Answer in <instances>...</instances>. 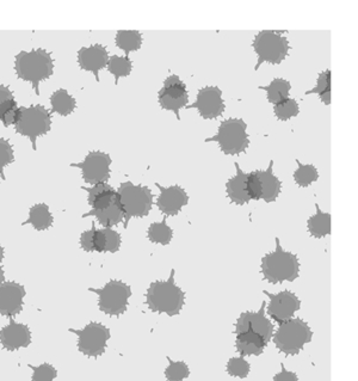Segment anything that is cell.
<instances>
[{
    "label": "cell",
    "instance_id": "cell-1",
    "mask_svg": "<svg viewBox=\"0 0 358 381\" xmlns=\"http://www.w3.org/2000/svg\"><path fill=\"white\" fill-rule=\"evenodd\" d=\"M175 269L166 281L150 283L146 293V304L152 312L165 313L168 317L178 315L185 304V292L175 283Z\"/></svg>",
    "mask_w": 358,
    "mask_h": 381
},
{
    "label": "cell",
    "instance_id": "cell-2",
    "mask_svg": "<svg viewBox=\"0 0 358 381\" xmlns=\"http://www.w3.org/2000/svg\"><path fill=\"white\" fill-rule=\"evenodd\" d=\"M260 270L263 279L271 285L294 283L300 275V262L295 253L283 250L280 239L276 238V249L262 258Z\"/></svg>",
    "mask_w": 358,
    "mask_h": 381
},
{
    "label": "cell",
    "instance_id": "cell-3",
    "mask_svg": "<svg viewBox=\"0 0 358 381\" xmlns=\"http://www.w3.org/2000/svg\"><path fill=\"white\" fill-rule=\"evenodd\" d=\"M15 70L17 77L29 81L36 95H40V83L51 77L54 64L51 54L44 49L21 51L16 56Z\"/></svg>",
    "mask_w": 358,
    "mask_h": 381
},
{
    "label": "cell",
    "instance_id": "cell-4",
    "mask_svg": "<svg viewBox=\"0 0 358 381\" xmlns=\"http://www.w3.org/2000/svg\"><path fill=\"white\" fill-rule=\"evenodd\" d=\"M312 337L313 331L304 319L292 318L280 324L272 341L280 352L287 356H295L312 341Z\"/></svg>",
    "mask_w": 358,
    "mask_h": 381
},
{
    "label": "cell",
    "instance_id": "cell-5",
    "mask_svg": "<svg viewBox=\"0 0 358 381\" xmlns=\"http://www.w3.org/2000/svg\"><path fill=\"white\" fill-rule=\"evenodd\" d=\"M205 141L218 143L221 152L227 156L245 153L250 146L247 125L242 118H228L221 122L215 136Z\"/></svg>",
    "mask_w": 358,
    "mask_h": 381
},
{
    "label": "cell",
    "instance_id": "cell-6",
    "mask_svg": "<svg viewBox=\"0 0 358 381\" xmlns=\"http://www.w3.org/2000/svg\"><path fill=\"white\" fill-rule=\"evenodd\" d=\"M117 194L125 215V228H128L129 221L133 218H143L150 214L153 205V194L150 188L123 182Z\"/></svg>",
    "mask_w": 358,
    "mask_h": 381
},
{
    "label": "cell",
    "instance_id": "cell-7",
    "mask_svg": "<svg viewBox=\"0 0 358 381\" xmlns=\"http://www.w3.org/2000/svg\"><path fill=\"white\" fill-rule=\"evenodd\" d=\"M285 31L263 30L257 34L253 40L252 47L258 56L255 70H260V65L269 63L271 65H280L288 56L289 41L283 36Z\"/></svg>",
    "mask_w": 358,
    "mask_h": 381
},
{
    "label": "cell",
    "instance_id": "cell-8",
    "mask_svg": "<svg viewBox=\"0 0 358 381\" xmlns=\"http://www.w3.org/2000/svg\"><path fill=\"white\" fill-rule=\"evenodd\" d=\"M15 126L16 132L29 138L33 150L36 151L37 138L46 136L51 131V114L42 106L19 108V118Z\"/></svg>",
    "mask_w": 358,
    "mask_h": 381
},
{
    "label": "cell",
    "instance_id": "cell-9",
    "mask_svg": "<svg viewBox=\"0 0 358 381\" xmlns=\"http://www.w3.org/2000/svg\"><path fill=\"white\" fill-rule=\"evenodd\" d=\"M90 292L98 295L99 310L108 315L118 317L128 308L129 298L132 297V288L127 283L111 280L103 288H90Z\"/></svg>",
    "mask_w": 358,
    "mask_h": 381
},
{
    "label": "cell",
    "instance_id": "cell-10",
    "mask_svg": "<svg viewBox=\"0 0 358 381\" xmlns=\"http://www.w3.org/2000/svg\"><path fill=\"white\" fill-rule=\"evenodd\" d=\"M78 336V349L88 357L103 355L109 341L110 330L101 322H90L83 330L71 329Z\"/></svg>",
    "mask_w": 358,
    "mask_h": 381
},
{
    "label": "cell",
    "instance_id": "cell-11",
    "mask_svg": "<svg viewBox=\"0 0 358 381\" xmlns=\"http://www.w3.org/2000/svg\"><path fill=\"white\" fill-rule=\"evenodd\" d=\"M158 99L163 109L175 113V118L180 121L179 111L189 103L187 85L180 81L178 76L172 74L164 81V86L158 93Z\"/></svg>",
    "mask_w": 358,
    "mask_h": 381
},
{
    "label": "cell",
    "instance_id": "cell-12",
    "mask_svg": "<svg viewBox=\"0 0 358 381\" xmlns=\"http://www.w3.org/2000/svg\"><path fill=\"white\" fill-rule=\"evenodd\" d=\"M110 166H111V158L109 154L103 153L99 151L90 152L81 163L71 164V166L81 169L85 182L92 186L106 183L109 181Z\"/></svg>",
    "mask_w": 358,
    "mask_h": 381
},
{
    "label": "cell",
    "instance_id": "cell-13",
    "mask_svg": "<svg viewBox=\"0 0 358 381\" xmlns=\"http://www.w3.org/2000/svg\"><path fill=\"white\" fill-rule=\"evenodd\" d=\"M187 109H196L205 120H214L223 114L226 104L223 98V91L218 86H205L198 90V98L194 104L185 106Z\"/></svg>",
    "mask_w": 358,
    "mask_h": 381
},
{
    "label": "cell",
    "instance_id": "cell-14",
    "mask_svg": "<svg viewBox=\"0 0 358 381\" xmlns=\"http://www.w3.org/2000/svg\"><path fill=\"white\" fill-rule=\"evenodd\" d=\"M265 306H267V303L264 301L260 311L244 312L239 315L237 324H235V331H234L235 335L245 332L247 330L252 331L255 334L260 335V337L269 345L274 336L275 329L270 319L265 317Z\"/></svg>",
    "mask_w": 358,
    "mask_h": 381
},
{
    "label": "cell",
    "instance_id": "cell-15",
    "mask_svg": "<svg viewBox=\"0 0 358 381\" xmlns=\"http://www.w3.org/2000/svg\"><path fill=\"white\" fill-rule=\"evenodd\" d=\"M264 294L270 300L267 306V313L278 324L292 319L296 312L300 310V299L290 290H283L278 294L269 293L267 290H264Z\"/></svg>",
    "mask_w": 358,
    "mask_h": 381
},
{
    "label": "cell",
    "instance_id": "cell-16",
    "mask_svg": "<svg viewBox=\"0 0 358 381\" xmlns=\"http://www.w3.org/2000/svg\"><path fill=\"white\" fill-rule=\"evenodd\" d=\"M160 195L157 200L158 208L166 216L178 215L183 207L189 202V195L183 188L179 186H171V187H161L160 184L155 183Z\"/></svg>",
    "mask_w": 358,
    "mask_h": 381
},
{
    "label": "cell",
    "instance_id": "cell-17",
    "mask_svg": "<svg viewBox=\"0 0 358 381\" xmlns=\"http://www.w3.org/2000/svg\"><path fill=\"white\" fill-rule=\"evenodd\" d=\"M109 58V53L102 44L83 47L78 51V64L81 70L92 72L97 81H99V71L106 68Z\"/></svg>",
    "mask_w": 358,
    "mask_h": 381
},
{
    "label": "cell",
    "instance_id": "cell-18",
    "mask_svg": "<svg viewBox=\"0 0 358 381\" xmlns=\"http://www.w3.org/2000/svg\"><path fill=\"white\" fill-rule=\"evenodd\" d=\"M26 290L22 285L5 283L0 286V315L15 317L22 311Z\"/></svg>",
    "mask_w": 358,
    "mask_h": 381
},
{
    "label": "cell",
    "instance_id": "cell-19",
    "mask_svg": "<svg viewBox=\"0 0 358 381\" xmlns=\"http://www.w3.org/2000/svg\"><path fill=\"white\" fill-rule=\"evenodd\" d=\"M31 342V334L29 327L24 324L12 320L9 325L0 331V343L8 350H19L26 348Z\"/></svg>",
    "mask_w": 358,
    "mask_h": 381
},
{
    "label": "cell",
    "instance_id": "cell-20",
    "mask_svg": "<svg viewBox=\"0 0 358 381\" xmlns=\"http://www.w3.org/2000/svg\"><path fill=\"white\" fill-rule=\"evenodd\" d=\"M234 166L237 169V173L226 183L227 196L232 203H235L237 205H247L251 201V198L247 194V189H246L247 173L242 171L237 163H234Z\"/></svg>",
    "mask_w": 358,
    "mask_h": 381
},
{
    "label": "cell",
    "instance_id": "cell-21",
    "mask_svg": "<svg viewBox=\"0 0 358 381\" xmlns=\"http://www.w3.org/2000/svg\"><path fill=\"white\" fill-rule=\"evenodd\" d=\"M88 216H95L99 224L102 225L104 228H111L122 223L125 219V215L120 205L118 194L115 201L111 202L109 205H106L104 208L91 209L90 212L84 214L83 218H88Z\"/></svg>",
    "mask_w": 358,
    "mask_h": 381
},
{
    "label": "cell",
    "instance_id": "cell-22",
    "mask_svg": "<svg viewBox=\"0 0 358 381\" xmlns=\"http://www.w3.org/2000/svg\"><path fill=\"white\" fill-rule=\"evenodd\" d=\"M267 345V342L264 341L260 335L250 330L237 334L235 338V348L242 357L262 355Z\"/></svg>",
    "mask_w": 358,
    "mask_h": 381
},
{
    "label": "cell",
    "instance_id": "cell-23",
    "mask_svg": "<svg viewBox=\"0 0 358 381\" xmlns=\"http://www.w3.org/2000/svg\"><path fill=\"white\" fill-rule=\"evenodd\" d=\"M272 166H274V161H270V166L265 171L257 170L260 183H262V200L267 203L276 201L281 194L282 182L278 180V177L275 176Z\"/></svg>",
    "mask_w": 358,
    "mask_h": 381
},
{
    "label": "cell",
    "instance_id": "cell-24",
    "mask_svg": "<svg viewBox=\"0 0 358 381\" xmlns=\"http://www.w3.org/2000/svg\"><path fill=\"white\" fill-rule=\"evenodd\" d=\"M83 189L88 191V205L92 209L104 208L117 198V191L108 183L96 184L93 187Z\"/></svg>",
    "mask_w": 358,
    "mask_h": 381
},
{
    "label": "cell",
    "instance_id": "cell-25",
    "mask_svg": "<svg viewBox=\"0 0 358 381\" xmlns=\"http://www.w3.org/2000/svg\"><path fill=\"white\" fill-rule=\"evenodd\" d=\"M315 208L317 213L307 220L308 232L313 238H324L331 235V214L322 212L318 203Z\"/></svg>",
    "mask_w": 358,
    "mask_h": 381
},
{
    "label": "cell",
    "instance_id": "cell-26",
    "mask_svg": "<svg viewBox=\"0 0 358 381\" xmlns=\"http://www.w3.org/2000/svg\"><path fill=\"white\" fill-rule=\"evenodd\" d=\"M23 225H31L37 231L48 230L53 225V215L49 207L44 203H39L30 208L29 218Z\"/></svg>",
    "mask_w": 358,
    "mask_h": 381
},
{
    "label": "cell",
    "instance_id": "cell-27",
    "mask_svg": "<svg viewBox=\"0 0 358 381\" xmlns=\"http://www.w3.org/2000/svg\"><path fill=\"white\" fill-rule=\"evenodd\" d=\"M258 88L267 92V101L271 104L276 106L278 103L283 102L285 99L289 98V93L292 90V84H290V81H285L283 78H275L270 84L260 86Z\"/></svg>",
    "mask_w": 358,
    "mask_h": 381
},
{
    "label": "cell",
    "instance_id": "cell-28",
    "mask_svg": "<svg viewBox=\"0 0 358 381\" xmlns=\"http://www.w3.org/2000/svg\"><path fill=\"white\" fill-rule=\"evenodd\" d=\"M51 104L53 113H56L61 116H68L77 108L76 99L63 88H60L51 95Z\"/></svg>",
    "mask_w": 358,
    "mask_h": 381
},
{
    "label": "cell",
    "instance_id": "cell-29",
    "mask_svg": "<svg viewBox=\"0 0 358 381\" xmlns=\"http://www.w3.org/2000/svg\"><path fill=\"white\" fill-rule=\"evenodd\" d=\"M117 47L125 51L128 58L132 51H139L143 46V35L136 30H121L115 37Z\"/></svg>",
    "mask_w": 358,
    "mask_h": 381
},
{
    "label": "cell",
    "instance_id": "cell-30",
    "mask_svg": "<svg viewBox=\"0 0 358 381\" xmlns=\"http://www.w3.org/2000/svg\"><path fill=\"white\" fill-rule=\"evenodd\" d=\"M147 237L150 242L160 245H168L173 238L172 228L166 224V218L161 223H153L147 232Z\"/></svg>",
    "mask_w": 358,
    "mask_h": 381
},
{
    "label": "cell",
    "instance_id": "cell-31",
    "mask_svg": "<svg viewBox=\"0 0 358 381\" xmlns=\"http://www.w3.org/2000/svg\"><path fill=\"white\" fill-rule=\"evenodd\" d=\"M296 164L297 170L294 173V181L299 187L307 188L318 181L319 173L314 166L302 164L299 159H296Z\"/></svg>",
    "mask_w": 358,
    "mask_h": 381
},
{
    "label": "cell",
    "instance_id": "cell-32",
    "mask_svg": "<svg viewBox=\"0 0 358 381\" xmlns=\"http://www.w3.org/2000/svg\"><path fill=\"white\" fill-rule=\"evenodd\" d=\"M305 95H318L325 106L331 104V71L326 70L318 76L314 88L305 92Z\"/></svg>",
    "mask_w": 358,
    "mask_h": 381
},
{
    "label": "cell",
    "instance_id": "cell-33",
    "mask_svg": "<svg viewBox=\"0 0 358 381\" xmlns=\"http://www.w3.org/2000/svg\"><path fill=\"white\" fill-rule=\"evenodd\" d=\"M108 71L115 77V84H118L120 78L128 77L132 73L133 63L127 56H110L108 61Z\"/></svg>",
    "mask_w": 358,
    "mask_h": 381
},
{
    "label": "cell",
    "instance_id": "cell-34",
    "mask_svg": "<svg viewBox=\"0 0 358 381\" xmlns=\"http://www.w3.org/2000/svg\"><path fill=\"white\" fill-rule=\"evenodd\" d=\"M274 113L280 121H289L300 114V106L295 99L287 98L274 106Z\"/></svg>",
    "mask_w": 358,
    "mask_h": 381
},
{
    "label": "cell",
    "instance_id": "cell-35",
    "mask_svg": "<svg viewBox=\"0 0 358 381\" xmlns=\"http://www.w3.org/2000/svg\"><path fill=\"white\" fill-rule=\"evenodd\" d=\"M168 367L165 370V377L168 381H183L190 375V368L184 361H173L171 357H166Z\"/></svg>",
    "mask_w": 358,
    "mask_h": 381
},
{
    "label": "cell",
    "instance_id": "cell-36",
    "mask_svg": "<svg viewBox=\"0 0 358 381\" xmlns=\"http://www.w3.org/2000/svg\"><path fill=\"white\" fill-rule=\"evenodd\" d=\"M226 370L227 373L230 374V377L245 379V377H249L251 366L244 357L239 356V357H232V359L228 360Z\"/></svg>",
    "mask_w": 358,
    "mask_h": 381
},
{
    "label": "cell",
    "instance_id": "cell-37",
    "mask_svg": "<svg viewBox=\"0 0 358 381\" xmlns=\"http://www.w3.org/2000/svg\"><path fill=\"white\" fill-rule=\"evenodd\" d=\"M19 114V108L15 99H9L0 106V121L4 123L5 127L16 125Z\"/></svg>",
    "mask_w": 358,
    "mask_h": 381
},
{
    "label": "cell",
    "instance_id": "cell-38",
    "mask_svg": "<svg viewBox=\"0 0 358 381\" xmlns=\"http://www.w3.org/2000/svg\"><path fill=\"white\" fill-rule=\"evenodd\" d=\"M104 233V253H115L121 248V235L113 228H102Z\"/></svg>",
    "mask_w": 358,
    "mask_h": 381
},
{
    "label": "cell",
    "instance_id": "cell-39",
    "mask_svg": "<svg viewBox=\"0 0 358 381\" xmlns=\"http://www.w3.org/2000/svg\"><path fill=\"white\" fill-rule=\"evenodd\" d=\"M29 367L33 370V381H54L58 375L56 370L49 363H44L41 366L29 365Z\"/></svg>",
    "mask_w": 358,
    "mask_h": 381
},
{
    "label": "cell",
    "instance_id": "cell-40",
    "mask_svg": "<svg viewBox=\"0 0 358 381\" xmlns=\"http://www.w3.org/2000/svg\"><path fill=\"white\" fill-rule=\"evenodd\" d=\"M246 189H247V194H249V198L251 200L260 201V198H262V183H260L257 170L251 173H247Z\"/></svg>",
    "mask_w": 358,
    "mask_h": 381
},
{
    "label": "cell",
    "instance_id": "cell-41",
    "mask_svg": "<svg viewBox=\"0 0 358 381\" xmlns=\"http://www.w3.org/2000/svg\"><path fill=\"white\" fill-rule=\"evenodd\" d=\"M15 157H14V148L9 143L8 140L0 138V173H4L5 166L11 164Z\"/></svg>",
    "mask_w": 358,
    "mask_h": 381
},
{
    "label": "cell",
    "instance_id": "cell-42",
    "mask_svg": "<svg viewBox=\"0 0 358 381\" xmlns=\"http://www.w3.org/2000/svg\"><path fill=\"white\" fill-rule=\"evenodd\" d=\"M96 225L95 223L92 224L91 230L85 231L81 237V245L86 253H93L95 248H93V237H95Z\"/></svg>",
    "mask_w": 358,
    "mask_h": 381
},
{
    "label": "cell",
    "instance_id": "cell-43",
    "mask_svg": "<svg viewBox=\"0 0 358 381\" xmlns=\"http://www.w3.org/2000/svg\"><path fill=\"white\" fill-rule=\"evenodd\" d=\"M274 381H299V377L297 374L287 370L285 363H281V372L275 375Z\"/></svg>",
    "mask_w": 358,
    "mask_h": 381
},
{
    "label": "cell",
    "instance_id": "cell-44",
    "mask_svg": "<svg viewBox=\"0 0 358 381\" xmlns=\"http://www.w3.org/2000/svg\"><path fill=\"white\" fill-rule=\"evenodd\" d=\"M93 248L97 253H104V233L103 230L96 228L95 237H93Z\"/></svg>",
    "mask_w": 358,
    "mask_h": 381
},
{
    "label": "cell",
    "instance_id": "cell-45",
    "mask_svg": "<svg viewBox=\"0 0 358 381\" xmlns=\"http://www.w3.org/2000/svg\"><path fill=\"white\" fill-rule=\"evenodd\" d=\"M9 99H14V92L4 85H0V106Z\"/></svg>",
    "mask_w": 358,
    "mask_h": 381
},
{
    "label": "cell",
    "instance_id": "cell-46",
    "mask_svg": "<svg viewBox=\"0 0 358 381\" xmlns=\"http://www.w3.org/2000/svg\"><path fill=\"white\" fill-rule=\"evenodd\" d=\"M3 283H4V270H3V268L0 265V286L3 285Z\"/></svg>",
    "mask_w": 358,
    "mask_h": 381
},
{
    "label": "cell",
    "instance_id": "cell-47",
    "mask_svg": "<svg viewBox=\"0 0 358 381\" xmlns=\"http://www.w3.org/2000/svg\"><path fill=\"white\" fill-rule=\"evenodd\" d=\"M4 258V249L0 246V262Z\"/></svg>",
    "mask_w": 358,
    "mask_h": 381
},
{
    "label": "cell",
    "instance_id": "cell-48",
    "mask_svg": "<svg viewBox=\"0 0 358 381\" xmlns=\"http://www.w3.org/2000/svg\"><path fill=\"white\" fill-rule=\"evenodd\" d=\"M0 177H3V178H4V173H0Z\"/></svg>",
    "mask_w": 358,
    "mask_h": 381
}]
</instances>
